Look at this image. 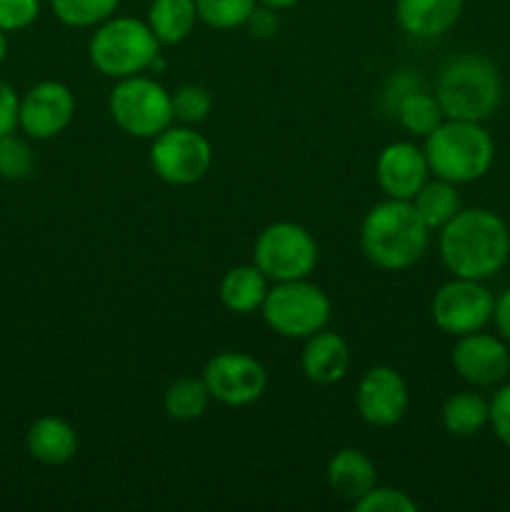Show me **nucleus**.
Masks as SVG:
<instances>
[{
  "label": "nucleus",
  "instance_id": "f257e3e1",
  "mask_svg": "<svg viewBox=\"0 0 510 512\" xmlns=\"http://www.w3.org/2000/svg\"><path fill=\"white\" fill-rule=\"evenodd\" d=\"M440 260L455 278L488 280L505 268L510 258V230L498 213L488 208H460L440 228Z\"/></svg>",
  "mask_w": 510,
  "mask_h": 512
},
{
  "label": "nucleus",
  "instance_id": "f03ea898",
  "mask_svg": "<svg viewBox=\"0 0 510 512\" xmlns=\"http://www.w3.org/2000/svg\"><path fill=\"white\" fill-rule=\"evenodd\" d=\"M430 243V228L415 213L410 200H383L373 205L360 225V248L380 270L413 268L423 260Z\"/></svg>",
  "mask_w": 510,
  "mask_h": 512
},
{
  "label": "nucleus",
  "instance_id": "7ed1b4c3",
  "mask_svg": "<svg viewBox=\"0 0 510 512\" xmlns=\"http://www.w3.org/2000/svg\"><path fill=\"white\" fill-rule=\"evenodd\" d=\"M435 98L448 120L485 123L503 100L498 65L478 53L455 55L440 68Z\"/></svg>",
  "mask_w": 510,
  "mask_h": 512
},
{
  "label": "nucleus",
  "instance_id": "20e7f679",
  "mask_svg": "<svg viewBox=\"0 0 510 512\" xmlns=\"http://www.w3.org/2000/svg\"><path fill=\"white\" fill-rule=\"evenodd\" d=\"M425 160L435 178L453 185L475 183L493 168L495 143L483 123L445 118L425 138Z\"/></svg>",
  "mask_w": 510,
  "mask_h": 512
},
{
  "label": "nucleus",
  "instance_id": "39448f33",
  "mask_svg": "<svg viewBox=\"0 0 510 512\" xmlns=\"http://www.w3.org/2000/svg\"><path fill=\"white\" fill-rule=\"evenodd\" d=\"M90 63L105 78L123 80L153 68L160 55V43L145 20L130 15H113L95 25L88 43Z\"/></svg>",
  "mask_w": 510,
  "mask_h": 512
},
{
  "label": "nucleus",
  "instance_id": "423d86ee",
  "mask_svg": "<svg viewBox=\"0 0 510 512\" xmlns=\"http://www.w3.org/2000/svg\"><path fill=\"white\" fill-rule=\"evenodd\" d=\"M260 313L275 335L305 340L318 330L328 328L330 298L308 278L288 280V283H275L268 290Z\"/></svg>",
  "mask_w": 510,
  "mask_h": 512
},
{
  "label": "nucleus",
  "instance_id": "0eeeda50",
  "mask_svg": "<svg viewBox=\"0 0 510 512\" xmlns=\"http://www.w3.org/2000/svg\"><path fill=\"white\" fill-rule=\"evenodd\" d=\"M110 115L123 133L153 140L173 125V98L148 75H130L115 83L108 100Z\"/></svg>",
  "mask_w": 510,
  "mask_h": 512
},
{
  "label": "nucleus",
  "instance_id": "6e6552de",
  "mask_svg": "<svg viewBox=\"0 0 510 512\" xmlns=\"http://www.w3.org/2000/svg\"><path fill=\"white\" fill-rule=\"evenodd\" d=\"M253 263L270 283L310 278L318 265V243L313 233L298 223H270L255 238Z\"/></svg>",
  "mask_w": 510,
  "mask_h": 512
},
{
  "label": "nucleus",
  "instance_id": "1a4fd4ad",
  "mask_svg": "<svg viewBox=\"0 0 510 512\" xmlns=\"http://www.w3.org/2000/svg\"><path fill=\"white\" fill-rule=\"evenodd\" d=\"M150 165L163 183L185 188L208 175L213 165V148L193 125H170L153 138Z\"/></svg>",
  "mask_w": 510,
  "mask_h": 512
},
{
  "label": "nucleus",
  "instance_id": "9d476101",
  "mask_svg": "<svg viewBox=\"0 0 510 512\" xmlns=\"http://www.w3.org/2000/svg\"><path fill=\"white\" fill-rule=\"evenodd\" d=\"M430 315L440 333L450 338L478 333L493 323L495 298L483 280L455 278L440 285L430 303Z\"/></svg>",
  "mask_w": 510,
  "mask_h": 512
},
{
  "label": "nucleus",
  "instance_id": "9b49d317",
  "mask_svg": "<svg viewBox=\"0 0 510 512\" xmlns=\"http://www.w3.org/2000/svg\"><path fill=\"white\" fill-rule=\"evenodd\" d=\"M203 380L210 390V398L228 408H245L260 400L268 385V373L263 363L248 353L223 350L213 355L203 370Z\"/></svg>",
  "mask_w": 510,
  "mask_h": 512
},
{
  "label": "nucleus",
  "instance_id": "f8f14e48",
  "mask_svg": "<svg viewBox=\"0 0 510 512\" xmlns=\"http://www.w3.org/2000/svg\"><path fill=\"white\" fill-rule=\"evenodd\" d=\"M408 383L390 365H375L365 370L355 393V408L360 418L373 428H393L408 413Z\"/></svg>",
  "mask_w": 510,
  "mask_h": 512
},
{
  "label": "nucleus",
  "instance_id": "ddd939ff",
  "mask_svg": "<svg viewBox=\"0 0 510 512\" xmlns=\"http://www.w3.org/2000/svg\"><path fill=\"white\" fill-rule=\"evenodd\" d=\"M455 373L475 388H493L500 385L510 373V345L500 335L485 330L455 338L450 353Z\"/></svg>",
  "mask_w": 510,
  "mask_h": 512
},
{
  "label": "nucleus",
  "instance_id": "4468645a",
  "mask_svg": "<svg viewBox=\"0 0 510 512\" xmlns=\"http://www.w3.org/2000/svg\"><path fill=\"white\" fill-rule=\"evenodd\" d=\"M75 118V95L60 80H43L20 98L18 128L30 138H58Z\"/></svg>",
  "mask_w": 510,
  "mask_h": 512
},
{
  "label": "nucleus",
  "instance_id": "2eb2a0df",
  "mask_svg": "<svg viewBox=\"0 0 510 512\" xmlns=\"http://www.w3.org/2000/svg\"><path fill=\"white\" fill-rule=\"evenodd\" d=\"M425 150L410 140H395L380 150L375 160V180L380 190L393 200H413L415 193L428 183Z\"/></svg>",
  "mask_w": 510,
  "mask_h": 512
},
{
  "label": "nucleus",
  "instance_id": "dca6fc26",
  "mask_svg": "<svg viewBox=\"0 0 510 512\" xmlns=\"http://www.w3.org/2000/svg\"><path fill=\"white\" fill-rule=\"evenodd\" d=\"M465 0H395V20L408 35L433 40L458 25Z\"/></svg>",
  "mask_w": 510,
  "mask_h": 512
},
{
  "label": "nucleus",
  "instance_id": "f3484780",
  "mask_svg": "<svg viewBox=\"0 0 510 512\" xmlns=\"http://www.w3.org/2000/svg\"><path fill=\"white\" fill-rule=\"evenodd\" d=\"M305 378L318 385H333L348 375L350 370V345L335 330H318L305 338L303 355H300Z\"/></svg>",
  "mask_w": 510,
  "mask_h": 512
},
{
  "label": "nucleus",
  "instance_id": "a211bd4d",
  "mask_svg": "<svg viewBox=\"0 0 510 512\" xmlns=\"http://www.w3.org/2000/svg\"><path fill=\"white\" fill-rule=\"evenodd\" d=\"M25 448H28L33 460L58 468V465L70 463L78 453V433H75L68 420L45 415V418H38L28 428Z\"/></svg>",
  "mask_w": 510,
  "mask_h": 512
},
{
  "label": "nucleus",
  "instance_id": "6ab92c4d",
  "mask_svg": "<svg viewBox=\"0 0 510 512\" xmlns=\"http://www.w3.org/2000/svg\"><path fill=\"white\" fill-rule=\"evenodd\" d=\"M325 478H328L330 490L338 498L350 500V505H353L355 500L363 498L370 488L378 485V470L363 450L343 448L330 458Z\"/></svg>",
  "mask_w": 510,
  "mask_h": 512
},
{
  "label": "nucleus",
  "instance_id": "aec40b11",
  "mask_svg": "<svg viewBox=\"0 0 510 512\" xmlns=\"http://www.w3.org/2000/svg\"><path fill=\"white\" fill-rule=\"evenodd\" d=\"M268 283L270 280L255 263L235 265L220 280V300L230 313L250 315L263 308V300L270 290Z\"/></svg>",
  "mask_w": 510,
  "mask_h": 512
},
{
  "label": "nucleus",
  "instance_id": "412c9836",
  "mask_svg": "<svg viewBox=\"0 0 510 512\" xmlns=\"http://www.w3.org/2000/svg\"><path fill=\"white\" fill-rule=\"evenodd\" d=\"M393 113L398 118L400 128L408 130L415 138H428L445 120L438 98L425 93L423 88H413V85H405V88L398 90Z\"/></svg>",
  "mask_w": 510,
  "mask_h": 512
},
{
  "label": "nucleus",
  "instance_id": "4be33fe9",
  "mask_svg": "<svg viewBox=\"0 0 510 512\" xmlns=\"http://www.w3.org/2000/svg\"><path fill=\"white\" fill-rule=\"evenodd\" d=\"M198 20L195 0H153L145 23L150 25L160 45H178L193 33Z\"/></svg>",
  "mask_w": 510,
  "mask_h": 512
},
{
  "label": "nucleus",
  "instance_id": "5701e85b",
  "mask_svg": "<svg viewBox=\"0 0 510 512\" xmlns=\"http://www.w3.org/2000/svg\"><path fill=\"white\" fill-rule=\"evenodd\" d=\"M415 208V213L420 215L425 225L430 230H440L443 225H448L455 215L460 213L463 203H460L458 185L448 183V180H428L423 188L415 193V198L410 200Z\"/></svg>",
  "mask_w": 510,
  "mask_h": 512
},
{
  "label": "nucleus",
  "instance_id": "b1692460",
  "mask_svg": "<svg viewBox=\"0 0 510 512\" xmlns=\"http://www.w3.org/2000/svg\"><path fill=\"white\" fill-rule=\"evenodd\" d=\"M443 428L455 438H470L478 435L490 423V400L478 393H455L443 405Z\"/></svg>",
  "mask_w": 510,
  "mask_h": 512
},
{
  "label": "nucleus",
  "instance_id": "393cba45",
  "mask_svg": "<svg viewBox=\"0 0 510 512\" xmlns=\"http://www.w3.org/2000/svg\"><path fill=\"white\" fill-rule=\"evenodd\" d=\"M210 400L213 398L203 378H178L165 390L163 405L170 418L188 423V420H198L208 410Z\"/></svg>",
  "mask_w": 510,
  "mask_h": 512
},
{
  "label": "nucleus",
  "instance_id": "a878e982",
  "mask_svg": "<svg viewBox=\"0 0 510 512\" xmlns=\"http://www.w3.org/2000/svg\"><path fill=\"white\" fill-rule=\"evenodd\" d=\"M120 0H50L55 18L70 28H95L113 18Z\"/></svg>",
  "mask_w": 510,
  "mask_h": 512
},
{
  "label": "nucleus",
  "instance_id": "bb28decb",
  "mask_svg": "<svg viewBox=\"0 0 510 512\" xmlns=\"http://www.w3.org/2000/svg\"><path fill=\"white\" fill-rule=\"evenodd\" d=\"M258 0H195L198 18L215 30H235L248 23Z\"/></svg>",
  "mask_w": 510,
  "mask_h": 512
},
{
  "label": "nucleus",
  "instance_id": "cd10ccee",
  "mask_svg": "<svg viewBox=\"0 0 510 512\" xmlns=\"http://www.w3.org/2000/svg\"><path fill=\"white\" fill-rule=\"evenodd\" d=\"M35 170V153L28 140L8 133L0 138V178L25 180Z\"/></svg>",
  "mask_w": 510,
  "mask_h": 512
},
{
  "label": "nucleus",
  "instance_id": "c85d7f7f",
  "mask_svg": "<svg viewBox=\"0 0 510 512\" xmlns=\"http://www.w3.org/2000/svg\"><path fill=\"white\" fill-rule=\"evenodd\" d=\"M170 98H173V118L183 125L203 123L213 110V95L203 85H180L175 93H170Z\"/></svg>",
  "mask_w": 510,
  "mask_h": 512
},
{
  "label": "nucleus",
  "instance_id": "c756f323",
  "mask_svg": "<svg viewBox=\"0 0 510 512\" xmlns=\"http://www.w3.org/2000/svg\"><path fill=\"white\" fill-rule=\"evenodd\" d=\"M358 512H418V503L398 488H370L363 498L353 503Z\"/></svg>",
  "mask_w": 510,
  "mask_h": 512
},
{
  "label": "nucleus",
  "instance_id": "7c9ffc66",
  "mask_svg": "<svg viewBox=\"0 0 510 512\" xmlns=\"http://www.w3.org/2000/svg\"><path fill=\"white\" fill-rule=\"evenodd\" d=\"M40 15V0H0V30L15 33L33 25Z\"/></svg>",
  "mask_w": 510,
  "mask_h": 512
},
{
  "label": "nucleus",
  "instance_id": "2f4dec72",
  "mask_svg": "<svg viewBox=\"0 0 510 512\" xmlns=\"http://www.w3.org/2000/svg\"><path fill=\"white\" fill-rule=\"evenodd\" d=\"M490 428H493L495 438L510 450V383L495 390L490 398Z\"/></svg>",
  "mask_w": 510,
  "mask_h": 512
},
{
  "label": "nucleus",
  "instance_id": "473e14b6",
  "mask_svg": "<svg viewBox=\"0 0 510 512\" xmlns=\"http://www.w3.org/2000/svg\"><path fill=\"white\" fill-rule=\"evenodd\" d=\"M20 118V98L5 80H0V138L15 133Z\"/></svg>",
  "mask_w": 510,
  "mask_h": 512
},
{
  "label": "nucleus",
  "instance_id": "72a5a7b5",
  "mask_svg": "<svg viewBox=\"0 0 510 512\" xmlns=\"http://www.w3.org/2000/svg\"><path fill=\"white\" fill-rule=\"evenodd\" d=\"M278 10L268 8V5H255V10L248 18V30L255 38H273L275 30H278Z\"/></svg>",
  "mask_w": 510,
  "mask_h": 512
},
{
  "label": "nucleus",
  "instance_id": "f704fd0d",
  "mask_svg": "<svg viewBox=\"0 0 510 512\" xmlns=\"http://www.w3.org/2000/svg\"><path fill=\"white\" fill-rule=\"evenodd\" d=\"M493 323L498 328L500 338L510 345V288L495 300V315H493Z\"/></svg>",
  "mask_w": 510,
  "mask_h": 512
},
{
  "label": "nucleus",
  "instance_id": "c9c22d12",
  "mask_svg": "<svg viewBox=\"0 0 510 512\" xmlns=\"http://www.w3.org/2000/svg\"><path fill=\"white\" fill-rule=\"evenodd\" d=\"M260 5H268V8H273V10H288V8H293V5H298L300 0H258Z\"/></svg>",
  "mask_w": 510,
  "mask_h": 512
},
{
  "label": "nucleus",
  "instance_id": "e433bc0d",
  "mask_svg": "<svg viewBox=\"0 0 510 512\" xmlns=\"http://www.w3.org/2000/svg\"><path fill=\"white\" fill-rule=\"evenodd\" d=\"M5 55H8V38H5V33L0 30V65H3Z\"/></svg>",
  "mask_w": 510,
  "mask_h": 512
}]
</instances>
